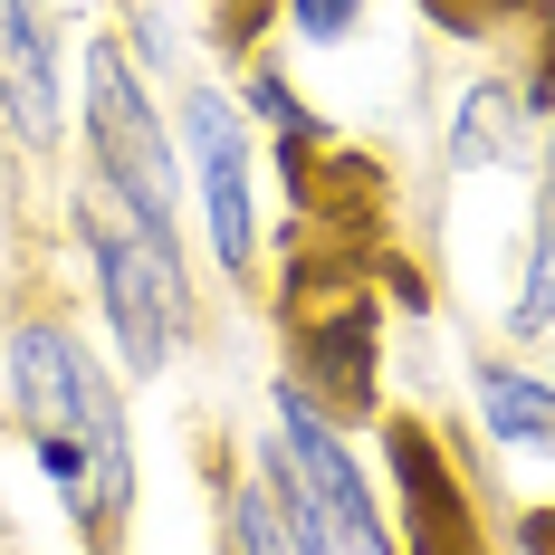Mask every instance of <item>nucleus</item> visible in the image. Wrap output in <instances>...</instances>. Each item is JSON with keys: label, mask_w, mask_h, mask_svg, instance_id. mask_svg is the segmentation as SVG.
Returning <instances> with one entry per match:
<instances>
[{"label": "nucleus", "mask_w": 555, "mask_h": 555, "mask_svg": "<svg viewBox=\"0 0 555 555\" xmlns=\"http://www.w3.org/2000/svg\"><path fill=\"white\" fill-rule=\"evenodd\" d=\"M354 20H364V0H287V29H297L307 49H345Z\"/></svg>", "instance_id": "4468645a"}, {"label": "nucleus", "mask_w": 555, "mask_h": 555, "mask_svg": "<svg viewBox=\"0 0 555 555\" xmlns=\"http://www.w3.org/2000/svg\"><path fill=\"white\" fill-rule=\"evenodd\" d=\"M0 125L57 144V20L49 0H0Z\"/></svg>", "instance_id": "6e6552de"}, {"label": "nucleus", "mask_w": 555, "mask_h": 555, "mask_svg": "<svg viewBox=\"0 0 555 555\" xmlns=\"http://www.w3.org/2000/svg\"><path fill=\"white\" fill-rule=\"evenodd\" d=\"M297 364L287 384L307 392L326 422H384V317L374 297H335V307H297Z\"/></svg>", "instance_id": "423d86ee"}, {"label": "nucleus", "mask_w": 555, "mask_h": 555, "mask_svg": "<svg viewBox=\"0 0 555 555\" xmlns=\"http://www.w3.org/2000/svg\"><path fill=\"white\" fill-rule=\"evenodd\" d=\"M469 392H479V422H489L499 450L555 460V384L546 374H527V364H507V354H479V364H469Z\"/></svg>", "instance_id": "1a4fd4ad"}, {"label": "nucleus", "mask_w": 555, "mask_h": 555, "mask_svg": "<svg viewBox=\"0 0 555 555\" xmlns=\"http://www.w3.org/2000/svg\"><path fill=\"white\" fill-rule=\"evenodd\" d=\"M77 87H87V96H77L87 172H96L144 230H164V240H172L182 164H172V134H164V115H154V96H144V77H134V57L115 49V39H87V49H77Z\"/></svg>", "instance_id": "7ed1b4c3"}, {"label": "nucleus", "mask_w": 555, "mask_h": 555, "mask_svg": "<svg viewBox=\"0 0 555 555\" xmlns=\"http://www.w3.org/2000/svg\"><path fill=\"white\" fill-rule=\"evenodd\" d=\"M269 441H278V460L297 469V489L317 499L335 555H402L384 499H374V479H364V460L345 450V422H326L297 384H278L269 392Z\"/></svg>", "instance_id": "20e7f679"}, {"label": "nucleus", "mask_w": 555, "mask_h": 555, "mask_svg": "<svg viewBox=\"0 0 555 555\" xmlns=\"http://www.w3.org/2000/svg\"><path fill=\"white\" fill-rule=\"evenodd\" d=\"M431 20H441L450 39L469 29V39H499V29H517V20H537L546 29V0H422Z\"/></svg>", "instance_id": "ddd939ff"}, {"label": "nucleus", "mask_w": 555, "mask_h": 555, "mask_svg": "<svg viewBox=\"0 0 555 555\" xmlns=\"http://www.w3.org/2000/svg\"><path fill=\"white\" fill-rule=\"evenodd\" d=\"M507 335H555V221L537 211V230H527V269H517V297H507Z\"/></svg>", "instance_id": "f8f14e48"}, {"label": "nucleus", "mask_w": 555, "mask_h": 555, "mask_svg": "<svg viewBox=\"0 0 555 555\" xmlns=\"http://www.w3.org/2000/svg\"><path fill=\"white\" fill-rule=\"evenodd\" d=\"M182 182H192V202H202V230H211V259L230 278L259 259V202H249V115L240 96L221 87H202L192 106H182Z\"/></svg>", "instance_id": "39448f33"}, {"label": "nucleus", "mask_w": 555, "mask_h": 555, "mask_svg": "<svg viewBox=\"0 0 555 555\" xmlns=\"http://www.w3.org/2000/svg\"><path fill=\"white\" fill-rule=\"evenodd\" d=\"M517 125H527V96L507 87H469L460 115H450V172H499L517 154Z\"/></svg>", "instance_id": "9d476101"}, {"label": "nucleus", "mask_w": 555, "mask_h": 555, "mask_svg": "<svg viewBox=\"0 0 555 555\" xmlns=\"http://www.w3.org/2000/svg\"><path fill=\"white\" fill-rule=\"evenodd\" d=\"M527 555H555V517H527Z\"/></svg>", "instance_id": "dca6fc26"}, {"label": "nucleus", "mask_w": 555, "mask_h": 555, "mask_svg": "<svg viewBox=\"0 0 555 555\" xmlns=\"http://www.w3.org/2000/svg\"><path fill=\"white\" fill-rule=\"evenodd\" d=\"M77 240H87V269H96V297H106V326H115V354L125 374H172L182 345H192V287H182V249L164 230H144L106 182L77 192Z\"/></svg>", "instance_id": "f03ea898"}, {"label": "nucleus", "mask_w": 555, "mask_h": 555, "mask_svg": "<svg viewBox=\"0 0 555 555\" xmlns=\"http://www.w3.org/2000/svg\"><path fill=\"white\" fill-rule=\"evenodd\" d=\"M537 211L555 221V125H546V172H537Z\"/></svg>", "instance_id": "2eb2a0df"}, {"label": "nucleus", "mask_w": 555, "mask_h": 555, "mask_svg": "<svg viewBox=\"0 0 555 555\" xmlns=\"http://www.w3.org/2000/svg\"><path fill=\"white\" fill-rule=\"evenodd\" d=\"M230 555H297L287 499H278V469H269V441H259V460H249V479L230 489Z\"/></svg>", "instance_id": "9b49d317"}, {"label": "nucleus", "mask_w": 555, "mask_h": 555, "mask_svg": "<svg viewBox=\"0 0 555 555\" xmlns=\"http://www.w3.org/2000/svg\"><path fill=\"white\" fill-rule=\"evenodd\" d=\"M10 412H20V441L39 450L57 507L77 517V537L106 546L115 527L134 517V431H125V402H115L106 364L87 354V335L57 326V317H20L10 326Z\"/></svg>", "instance_id": "f257e3e1"}, {"label": "nucleus", "mask_w": 555, "mask_h": 555, "mask_svg": "<svg viewBox=\"0 0 555 555\" xmlns=\"http://www.w3.org/2000/svg\"><path fill=\"white\" fill-rule=\"evenodd\" d=\"M384 460H392V499H402V555H489L479 507L460 499V479L441 469V441L422 422H384Z\"/></svg>", "instance_id": "0eeeda50"}]
</instances>
